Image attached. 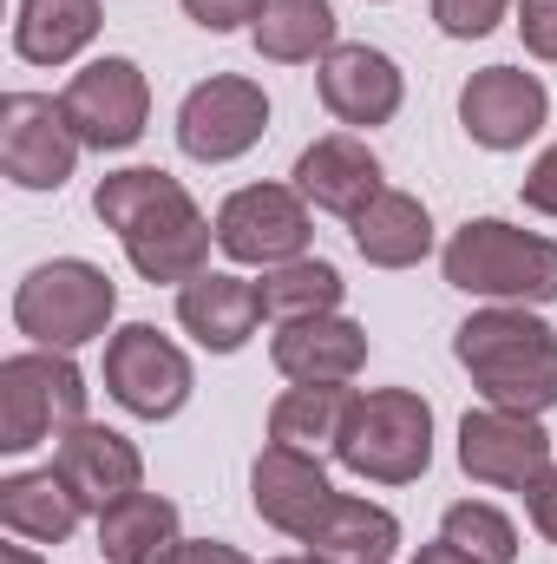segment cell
Masks as SVG:
<instances>
[{
    "mask_svg": "<svg viewBox=\"0 0 557 564\" xmlns=\"http://www.w3.org/2000/svg\"><path fill=\"white\" fill-rule=\"evenodd\" d=\"M177 322H184V335H190L197 348L237 355V348L256 335V322H263V289L243 282V276H230V270H204L197 282L177 289Z\"/></svg>",
    "mask_w": 557,
    "mask_h": 564,
    "instance_id": "d6986e66",
    "label": "cell"
},
{
    "mask_svg": "<svg viewBox=\"0 0 557 564\" xmlns=\"http://www.w3.org/2000/svg\"><path fill=\"white\" fill-rule=\"evenodd\" d=\"M459 466L479 486L499 492H532L551 473V433L538 414H505V408H479L459 421Z\"/></svg>",
    "mask_w": 557,
    "mask_h": 564,
    "instance_id": "7c38bea8",
    "label": "cell"
},
{
    "mask_svg": "<svg viewBox=\"0 0 557 564\" xmlns=\"http://www.w3.org/2000/svg\"><path fill=\"white\" fill-rule=\"evenodd\" d=\"M79 512H86V506L73 499V486H66L53 466L0 479V525H7L13 539H26V545H66V539L79 532Z\"/></svg>",
    "mask_w": 557,
    "mask_h": 564,
    "instance_id": "44dd1931",
    "label": "cell"
},
{
    "mask_svg": "<svg viewBox=\"0 0 557 564\" xmlns=\"http://www.w3.org/2000/svg\"><path fill=\"white\" fill-rule=\"evenodd\" d=\"M59 106H66L79 144H92V151H132L144 139V119H151V79L139 73V59L106 53V59H92V66L73 73V86L59 93Z\"/></svg>",
    "mask_w": 557,
    "mask_h": 564,
    "instance_id": "30bf717a",
    "label": "cell"
},
{
    "mask_svg": "<svg viewBox=\"0 0 557 564\" xmlns=\"http://www.w3.org/2000/svg\"><path fill=\"white\" fill-rule=\"evenodd\" d=\"M79 164V132L59 99L46 93H7L0 99V171L20 191H59Z\"/></svg>",
    "mask_w": 557,
    "mask_h": 564,
    "instance_id": "8fae6325",
    "label": "cell"
},
{
    "mask_svg": "<svg viewBox=\"0 0 557 564\" xmlns=\"http://www.w3.org/2000/svg\"><path fill=\"white\" fill-rule=\"evenodd\" d=\"M414 564H479V558H466L459 545H446V539H439V545H426V552H419Z\"/></svg>",
    "mask_w": 557,
    "mask_h": 564,
    "instance_id": "e575fe53",
    "label": "cell"
},
{
    "mask_svg": "<svg viewBox=\"0 0 557 564\" xmlns=\"http://www.w3.org/2000/svg\"><path fill=\"white\" fill-rule=\"evenodd\" d=\"M86 421V375L59 348L0 361V453H33Z\"/></svg>",
    "mask_w": 557,
    "mask_h": 564,
    "instance_id": "8992f818",
    "label": "cell"
},
{
    "mask_svg": "<svg viewBox=\"0 0 557 564\" xmlns=\"http://www.w3.org/2000/svg\"><path fill=\"white\" fill-rule=\"evenodd\" d=\"M53 473L73 486V499L86 512H106V506L144 492V453L119 426H99V421H79L53 446Z\"/></svg>",
    "mask_w": 557,
    "mask_h": 564,
    "instance_id": "9a60e30c",
    "label": "cell"
},
{
    "mask_svg": "<svg viewBox=\"0 0 557 564\" xmlns=\"http://www.w3.org/2000/svg\"><path fill=\"white\" fill-rule=\"evenodd\" d=\"M525 499H532V525L545 532V545H557V466L532 486V492H525Z\"/></svg>",
    "mask_w": 557,
    "mask_h": 564,
    "instance_id": "836d02e7",
    "label": "cell"
},
{
    "mask_svg": "<svg viewBox=\"0 0 557 564\" xmlns=\"http://www.w3.org/2000/svg\"><path fill=\"white\" fill-rule=\"evenodd\" d=\"M99 552L106 564H164L177 552V506L164 492H132L99 512Z\"/></svg>",
    "mask_w": 557,
    "mask_h": 564,
    "instance_id": "cb8c5ba5",
    "label": "cell"
},
{
    "mask_svg": "<svg viewBox=\"0 0 557 564\" xmlns=\"http://www.w3.org/2000/svg\"><path fill=\"white\" fill-rule=\"evenodd\" d=\"M551 119V93L538 73H518V66H485L459 86V126L466 139L485 144V151H518L525 139H538Z\"/></svg>",
    "mask_w": 557,
    "mask_h": 564,
    "instance_id": "4fadbf2b",
    "label": "cell"
},
{
    "mask_svg": "<svg viewBox=\"0 0 557 564\" xmlns=\"http://www.w3.org/2000/svg\"><path fill=\"white\" fill-rule=\"evenodd\" d=\"M315 86H321V106H328L341 126H354V132L387 126V119L401 112V99H407L401 66H394L381 46H368V40L335 46V53L315 66Z\"/></svg>",
    "mask_w": 557,
    "mask_h": 564,
    "instance_id": "5bb4252c",
    "label": "cell"
},
{
    "mask_svg": "<svg viewBox=\"0 0 557 564\" xmlns=\"http://www.w3.org/2000/svg\"><path fill=\"white\" fill-rule=\"evenodd\" d=\"M276 368L295 388H348L368 368V328L348 315H308V322H276L270 341Z\"/></svg>",
    "mask_w": 557,
    "mask_h": 564,
    "instance_id": "2e32d148",
    "label": "cell"
},
{
    "mask_svg": "<svg viewBox=\"0 0 557 564\" xmlns=\"http://www.w3.org/2000/svg\"><path fill=\"white\" fill-rule=\"evenodd\" d=\"M439 539L459 545L466 558H479V564H512L518 558V525H512L499 506H485V499H459V506H446Z\"/></svg>",
    "mask_w": 557,
    "mask_h": 564,
    "instance_id": "83f0119b",
    "label": "cell"
},
{
    "mask_svg": "<svg viewBox=\"0 0 557 564\" xmlns=\"http://www.w3.org/2000/svg\"><path fill=\"white\" fill-rule=\"evenodd\" d=\"M354 250L374 270H414L433 250V217L414 191H381L361 217H354Z\"/></svg>",
    "mask_w": 557,
    "mask_h": 564,
    "instance_id": "603a6c76",
    "label": "cell"
},
{
    "mask_svg": "<svg viewBox=\"0 0 557 564\" xmlns=\"http://www.w3.org/2000/svg\"><path fill=\"white\" fill-rule=\"evenodd\" d=\"M190 355L157 335L151 322H125L112 341H106V394L139 414V421H171L184 401H190Z\"/></svg>",
    "mask_w": 557,
    "mask_h": 564,
    "instance_id": "9c48e42d",
    "label": "cell"
},
{
    "mask_svg": "<svg viewBox=\"0 0 557 564\" xmlns=\"http://www.w3.org/2000/svg\"><path fill=\"white\" fill-rule=\"evenodd\" d=\"M446 282L459 295H485V302H518V308H545L557 302V243L538 230H518L505 217H466L439 257Z\"/></svg>",
    "mask_w": 557,
    "mask_h": 564,
    "instance_id": "3957f363",
    "label": "cell"
},
{
    "mask_svg": "<svg viewBox=\"0 0 557 564\" xmlns=\"http://www.w3.org/2000/svg\"><path fill=\"white\" fill-rule=\"evenodd\" d=\"M459 368L485 394V408L505 414H551L557 408V328L518 302H492L459 322L452 335Z\"/></svg>",
    "mask_w": 557,
    "mask_h": 564,
    "instance_id": "7a4b0ae2",
    "label": "cell"
},
{
    "mask_svg": "<svg viewBox=\"0 0 557 564\" xmlns=\"http://www.w3.org/2000/svg\"><path fill=\"white\" fill-rule=\"evenodd\" d=\"M354 401H361V394H348V388H288L276 408H270V440L321 459V453L341 446Z\"/></svg>",
    "mask_w": 557,
    "mask_h": 564,
    "instance_id": "484cf974",
    "label": "cell"
},
{
    "mask_svg": "<svg viewBox=\"0 0 557 564\" xmlns=\"http://www.w3.org/2000/svg\"><path fill=\"white\" fill-rule=\"evenodd\" d=\"M525 204H532L538 217H557V144L525 171Z\"/></svg>",
    "mask_w": 557,
    "mask_h": 564,
    "instance_id": "1f68e13d",
    "label": "cell"
},
{
    "mask_svg": "<svg viewBox=\"0 0 557 564\" xmlns=\"http://www.w3.org/2000/svg\"><path fill=\"white\" fill-rule=\"evenodd\" d=\"M270 132V93L243 73H217L184 93L177 106V151L197 164H230Z\"/></svg>",
    "mask_w": 557,
    "mask_h": 564,
    "instance_id": "ba28073f",
    "label": "cell"
},
{
    "mask_svg": "<svg viewBox=\"0 0 557 564\" xmlns=\"http://www.w3.org/2000/svg\"><path fill=\"white\" fill-rule=\"evenodd\" d=\"M335 459L354 479L374 486H414L419 473L433 466V408L419 401L414 388H374L354 401L348 433L335 446Z\"/></svg>",
    "mask_w": 557,
    "mask_h": 564,
    "instance_id": "5b68a950",
    "label": "cell"
},
{
    "mask_svg": "<svg viewBox=\"0 0 557 564\" xmlns=\"http://www.w3.org/2000/svg\"><path fill=\"white\" fill-rule=\"evenodd\" d=\"M7 564H40V558H26V552H20V545H7Z\"/></svg>",
    "mask_w": 557,
    "mask_h": 564,
    "instance_id": "d590c367",
    "label": "cell"
},
{
    "mask_svg": "<svg viewBox=\"0 0 557 564\" xmlns=\"http://www.w3.org/2000/svg\"><path fill=\"white\" fill-rule=\"evenodd\" d=\"M263 315L270 322H308V315H335L341 308V295H348V282L335 263H321V257H295V263H282V270H263Z\"/></svg>",
    "mask_w": 557,
    "mask_h": 564,
    "instance_id": "4316f807",
    "label": "cell"
},
{
    "mask_svg": "<svg viewBox=\"0 0 557 564\" xmlns=\"http://www.w3.org/2000/svg\"><path fill=\"white\" fill-rule=\"evenodd\" d=\"M295 191H302L315 210L354 224L387 184H381V158L354 139V132H328V139H315L295 158Z\"/></svg>",
    "mask_w": 557,
    "mask_h": 564,
    "instance_id": "ac0fdd59",
    "label": "cell"
},
{
    "mask_svg": "<svg viewBox=\"0 0 557 564\" xmlns=\"http://www.w3.org/2000/svg\"><path fill=\"white\" fill-rule=\"evenodd\" d=\"M335 7L328 0H270L263 20L250 26L256 53L276 59V66H308V59H328L341 40H335Z\"/></svg>",
    "mask_w": 557,
    "mask_h": 564,
    "instance_id": "d4e9b609",
    "label": "cell"
},
{
    "mask_svg": "<svg viewBox=\"0 0 557 564\" xmlns=\"http://www.w3.org/2000/svg\"><path fill=\"white\" fill-rule=\"evenodd\" d=\"M112 315H119V282L86 257H53L13 289V328L33 348L73 355V348L99 341L112 328Z\"/></svg>",
    "mask_w": 557,
    "mask_h": 564,
    "instance_id": "277c9868",
    "label": "cell"
},
{
    "mask_svg": "<svg viewBox=\"0 0 557 564\" xmlns=\"http://www.w3.org/2000/svg\"><path fill=\"white\" fill-rule=\"evenodd\" d=\"M92 210L106 230H119L132 270H139L151 289L157 282H197L210 270V243H217V224L190 204V191L157 171V164H132V171H112L99 177L92 191Z\"/></svg>",
    "mask_w": 557,
    "mask_h": 564,
    "instance_id": "6da1fadb",
    "label": "cell"
},
{
    "mask_svg": "<svg viewBox=\"0 0 557 564\" xmlns=\"http://www.w3.org/2000/svg\"><path fill=\"white\" fill-rule=\"evenodd\" d=\"M204 33H237V26H256L270 0H177Z\"/></svg>",
    "mask_w": 557,
    "mask_h": 564,
    "instance_id": "f546056e",
    "label": "cell"
},
{
    "mask_svg": "<svg viewBox=\"0 0 557 564\" xmlns=\"http://www.w3.org/2000/svg\"><path fill=\"white\" fill-rule=\"evenodd\" d=\"M270 564H321L315 552H302V558H270Z\"/></svg>",
    "mask_w": 557,
    "mask_h": 564,
    "instance_id": "8d00e7d4",
    "label": "cell"
},
{
    "mask_svg": "<svg viewBox=\"0 0 557 564\" xmlns=\"http://www.w3.org/2000/svg\"><path fill=\"white\" fill-rule=\"evenodd\" d=\"M217 250L250 270H282L308 257V197L295 184H243L217 210Z\"/></svg>",
    "mask_w": 557,
    "mask_h": 564,
    "instance_id": "52a82bcc",
    "label": "cell"
},
{
    "mask_svg": "<svg viewBox=\"0 0 557 564\" xmlns=\"http://www.w3.org/2000/svg\"><path fill=\"white\" fill-rule=\"evenodd\" d=\"M512 0H433V26L446 40H485L499 20H505Z\"/></svg>",
    "mask_w": 557,
    "mask_h": 564,
    "instance_id": "f1b7e54d",
    "label": "cell"
},
{
    "mask_svg": "<svg viewBox=\"0 0 557 564\" xmlns=\"http://www.w3.org/2000/svg\"><path fill=\"white\" fill-rule=\"evenodd\" d=\"M518 40L532 59H557V0H518Z\"/></svg>",
    "mask_w": 557,
    "mask_h": 564,
    "instance_id": "4dcf8cb0",
    "label": "cell"
},
{
    "mask_svg": "<svg viewBox=\"0 0 557 564\" xmlns=\"http://www.w3.org/2000/svg\"><path fill=\"white\" fill-rule=\"evenodd\" d=\"M328 499H335V486H328V473H321L315 453H295V446H276V440L256 453V466H250V506H256L263 525H276L288 539H308L315 519L328 512Z\"/></svg>",
    "mask_w": 557,
    "mask_h": 564,
    "instance_id": "e0dca14e",
    "label": "cell"
},
{
    "mask_svg": "<svg viewBox=\"0 0 557 564\" xmlns=\"http://www.w3.org/2000/svg\"><path fill=\"white\" fill-rule=\"evenodd\" d=\"M99 40V0H20L13 53L26 66H66Z\"/></svg>",
    "mask_w": 557,
    "mask_h": 564,
    "instance_id": "7402d4cb",
    "label": "cell"
},
{
    "mask_svg": "<svg viewBox=\"0 0 557 564\" xmlns=\"http://www.w3.org/2000/svg\"><path fill=\"white\" fill-rule=\"evenodd\" d=\"M302 545L321 564H394V552H401V519L387 506H368V499L335 492L328 512L315 519V532Z\"/></svg>",
    "mask_w": 557,
    "mask_h": 564,
    "instance_id": "ffe728a7",
    "label": "cell"
},
{
    "mask_svg": "<svg viewBox=\"0 0 557 564\" xmlns=\"http://www.w3.org/2000/svg\"><path fill=\"white\" fill-rule=\"evenodd\" d=\"M164 564H250L237 545H223V539H177V552Z\"/></svg>",
    "mask_w": 557,
    "mask_h": 564,
    "instance_id": "d6a6232c",
    "label": "cell"
}]
</instances>
